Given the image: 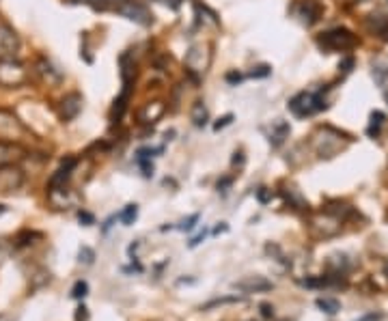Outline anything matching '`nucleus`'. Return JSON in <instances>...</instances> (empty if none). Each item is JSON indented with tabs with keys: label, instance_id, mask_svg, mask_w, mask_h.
Returning <instances> with one entry per match:
<instances>
[{
	"label": "nucleus",
	"instance_id": "1",
	"mask_svg": "<svg viewBox=\"0 0 388 321\" xmlns=\"http://www.w3.org/2000/svg\"><path fill=\"white\" fill-rule=\"evenodd\" d=\"M356 35L347 28H332L328 33H321L317 37V46L326 52H345L356 46Z\"/></svg>",
	"mask_w": 388,
	"mask_h": 321
},
{
	"label": "nucleus",
	"instance_id": "2",
	"mask_svg": "<svg viewBox=\"0 0 388 321\" xmlns=\"http://www.w3.org/2000/svg\"><path fill=\"white\" fill-rule=\"evenodd\" d=\"M28 82V72L20 60L11 56L0 58V86L5 89H18Z\"/></svg>",
	"mask_w": 388,
	"mask_h": 321
},
{
	"label": "nucleus",
	"instance_id": "3",
	"mask_svg": "<svg viewBox=\"0 0 388 321\" xmlns=\"http://www.w3.org/2000/svg\"><path fill=\"white\" fill-rule=\"evenodd\" d=\"M313 145H315V151H317L321 157H332V155H337V153L345 147L343 134L337 132V130H332V127H323V130H319V132L315 134Z\"/></svg>",
	"mask_w": 388,
	"mask_h": 321
},
{
	"label": "nucleus",
	"instance_id": "4",
	"mask_svg": "<svg viewBox=\"0 0 388 321\" xmlns=\"http://www.w3.org/2000/svg\"><path fill=\"white\" fill-rule=\"evenodd\" d=\"M323 108H326V104H323L321 95L311 93V91H302V93L296 95V98L289 100V110L294 112L296 117H311V114H315Z\"/></svg>",
	"mask_w": 388,
	"mask_h": 321
},
{
	"label": "nucleus",
	"instance_id": "5",
	"mask_svg": "<svg viewBox=\"0 0 388 321\" xmlns=\"http://www.w3.org/2000/svg\"><path fill=\"white\" fill-rule=\"evenodd\" d=\"M115 11L121 13L123 18L132 20L141 26H149L153 22V15L147 5H143L141 0H115Z\"/></svg>",
	"mask_w": 388,
	"mask_h": 321
},
{
	"label": "nucleus",
	"instance_id": "6",
	"mask_svg": "<svg viewBox=\"0 0 388 321\" xmlns=\"http://www.w3.org/2000/svg\"><path fill=\"white\" fill-rule=\"evenodd\" d=\"M24 125L20 123V119L9 112V110H0V138H5L9 143L18 140L24 134Z\"/></svg>",
	"mask_w": 388,
	"mask_h": 321
},
{
	"label": "nucleus",
	"instance_id": "7",
	"mask_svg": "<svg viewBox=\"0 0 388 321\" xmlns=\"http://www.w3.org/2000/svg\"><path fill=\"white\" fill-rule=\"evenodd\" d=\"M22 181H24V175L18 166L9 164L0 169V192H13L22 185Z\"/></svg>",
	"mask_w": 388,
	"mask_h": 321
},
{
	"label": "nucleus",
	"instance_id": "8",
	"mask_svg": "<svg viewBox=\"0 0 388 321\" xmlns=\"http://www.w3.org/2000/svg\"><path fill=\"white\" fill-rule=\"evenodd\" d=\"M82 110V95L80 93H70L65 95V100L60 102V119L63 121H74Z\"/></svg>",
	"mask_w": 388,
	"mask_h": 321
},
{
	"label": "nucleus",
	"instance_id": "9",
	"mask_svg": "<svg viewBox=\"0 0 388 321\" xmlns=\"http://www.w3.org/2000/svg\"><path fill=\"white\" fill-rule=\"evenodd\" d=\"M233 287L240 289V291H246V294H252V291L257 294V291H270V289H272V282L266 280L264 276H246V278L238 280Z\"/></svg>",
	"mask_w": 388,
	"mask_h": 321
},
{
	"label": "nucleus",
	"instance_id": "10",
	"mask_svg": "<svg viewBox=\"0 0 388 321\" xmlns=\"http://www.w3.org/2000/svg\"><path fill=\"white\" fill-rule=\"evenodd\" d=\"M167 112V106H164V102H149V104H145L141 110H138V123H143V125H151V123H155V121H160L162 119V114Z\"/></svg>",
	"mask_w": 388,
	"mask_h": 321
},
{
	"label": "nucleus",
	"instance_id": "11",
	"mask_svg": "<svg viewBox=\"0 0 388 321\" xmlns=\"http://www.w3.org/2000/svg\"><path fill=\"white\" fill-rule=\"evenodd\" d=\"M74 166H76V159H74V157L63 159L60 169L50 177V190H60V188H65V183H67V181H70V177H72Z\"/></svg>",
	"mask_w": 388,
	"mask_h": 321
},
{
	"label": "nucleus",
	"instance_id": "12",
	"mask_svg": "<svg viewBox=\"0 0 388 321\" xmlns=\"http://www.w3.org/2000/svg\"><path fill=\"white\" fill-rule=\"evenodd\" d=\"M24 149L15 143H9V140H3L0 143V169L3 166H9L13 162H18V159L24 157Z\"/></svg>",
	"mask_w": 388,
	"mask_h": 321
},
{
	"label": "nucleus",
	"instance_id": "13",
	"mask_svg": "<svg viewBox=\"0 0 388 321\" xmlns=\"http://www.w3.org/2000/svg\"><path fill=\"white\" fill-rule=\"evenodd\" d=\"M20 41H18V35L13 33V30L7 26V24H0V54L3 56H9L18 50ZM0 56V58H3Z\"/></svg>",
	"mask_w": 388,
	"mask_h": 321
},
{
	"label": "nucleus",
	"instance_id": "14",
	"mask_svg": "<svg viewBox=\"0 0 388 321\" xmlns=\"http://www.w3.org/2000/svg\"><path fill=\"white\" fill-rule=\"evenodd\" d=\"M298 15H300V20H302L306 26H311V24H315V22L319 20L321 7H319L317 0H304V3L298 7Z\"/></svg>",
	"mask_w": 388,
	"mask_h": 321
},
{
	"label": "nucleus",
	"instance_id": "15",
	"mask_svg": "<svg viewBox=\"0 0 388 321\" xmlns=\"http://www.w3.org/2000/svg\"><path fill=\"white\" fill-rule=\"evenodd\" d=\"M119 65H121V80H123V84H132L134 78H136V63H134V58L125 52L119 58Z\"/></svg>",
	"mask_w": 388,
	"mask_h": 321
},
{
	"label": "nucleus",
	"instance_id": "16",
	"mask_svg": "<svg viewBox=\"0 0 388 321\" xmlns=\"http://www.w3.org/2000/svg\"><path fill=\"white\" fill-rule=\"evenodd\" d=\"M37 72L44 76V80H48L50 84H56V82H60L63 80V76H60V72L58 70H54V65L48 60V58H39L37 60Z\"/></svg>",
	"mask_w": 388,
	"mask_h": 321
},
{
	"label": "nucleus",
	"instance_id": "17",
	"mask_svg": "<svg viewBox=\"0 0 388 321\" xmlns=\"http://www.w3.org/2000/svg\"><path fill=\"white\" fill-rule=\"evenodd\" d=\"M123 86H125V89H123V93H121V98L115 100V106H112V110H110V121H119V119L123 117L125 108H127L129 89H132V84H123Z\"/></svg>",
	"mask_w": 388,
	"mask_h": 321
},
{
	"label": "nucleus",
	"instance_id": "18",
	"mask_svg": "<svg viewBox=\"0 0 388 321\" xmlns=\"http://www.w3.org/2000/svg\"><path fill=\"white\" fill-rule=\"evenodd\" d=\"M190 119H192V123L197 125V127H203V125L207 123V119H209L207 106H205L203 102H194L192 112H190Z\"/></svg>",
	"mask_w": 388,
	"mask_h": 321
},
{
	"label": "nucleus",
	"instance_id": "19",
	"mask_svg": "<svg viewBox=\"0 0 388 321\" xmlns=\"http://www.w3.org/2000/svg\"><path fill=\"white\" fill-rule=\"evenodd\" d=\"M384 121H386L384 112H380V110L371 112V123H369V130H367V134H369L371 138L380 134V130H382V125H384Z\"/></svg>",
	"mask_w": 388,
	"mask_h": 321
},
{
	"label": "nucleus",
	"instance_id": "20",
	"mask_svg": "<svg viewBox=\"0 0 388 321\" xmlns=\"http://www.w3.org/2000/svg\"><path fill=\"white\" fill-rule=\"evenodd\" d=\"M317 306H319L323 313H328V315H335V313L341 310V302L335 300V298H319V300H317Z\"/></svg>",
	"mask_w": 388,
	"mask_h": 321
},
{
	"label": "nucleus",
	"instance_id": "21",
	"mask_svg": "<svg viewBox=\"0 0 388 321\" xmlns=\"http://www.w3.org/2000/svg\"><path fill=\"white\" fill-rule=\"evenodd\" d=\"M138 216V205H127L121 214H119V220L123 222V227H129V224H134Z\"/></svg>",
	"mask_w": 388,
	"mask_h": 321
},
{
	"label": "nucleus",
	"instance_id": "22",
	"mask_svg": "<svg viewBox=\"0 0 388 321\" xmlns=\"http://www.w3.org/2000/svg\"><path fill=\"white\" fill-rule=\"evenodd\" d=\"M287 136H289V125H287V123H278V125L274 127V132H272L270 140H272L274 147H278Z\"/></svg>",
	"mask_w": 388,
	"mask_h": 321
},
{
	"label": "nucleus",
	"instance_id": "23",
	"mask_svg": "<svg viewBox=\"0 0 388 321\" xmlns=\"http://www.w3.org/2000/svg\"><path fill=\"white\" fill-rule=\"evenodd\" d=\"M373 28H375V33H382V30H384V33H386V30H388V18L386 15H373Z\"/></svg>",
	"mask_w": 388,
	"mask_h": 321
},
{
	"label": "nucleus",
	"instance_id": "24",
	"mask_svg": "<svg viewBox=\"0 0 388 321\" xmlns=\"http://www.w3.org/2000/svg\"><path fill=\"white\" fill-rule=\"evenodd\" d=\"M93 261H95V252L91 250V248H82L80 250V263H84V266H93Z\"/></svg>",
	"mask_w": 388,
	"mask_h": 321
},
{
	"label": "nucleus",
	"instance_id": "25",
	"mask_svg": "<svg viewBox=\"0 0 388 321\" xmlns=\"http://www.w3.org/2000/svg\"><path fill=\"white\" fill-rule=\"evenodd\" d=\"M270 74H272V67H270V65H259V67H254V70L250 72L252 78H268Z\"/></svg>",
	"mask_w": 388,
	"mask_h": 321
},
{
	"label": "nucleus",
	"instance_id": "26",
	"mask_svg": "<svg viewBox=\"0 0 388 321\" xmlns=\"http://www.w3.org/2000/svg\"><path fill=\"white\" fill-rule=\"evenodd\" d=\"M197 220H199V214H194V216H190L188 220H183L177 229H179V231H192V229H194V222H197Z\"/></svg>",
	"mask_w": 388,
	"mask_h": 321
},
{
	"label": "nucleus",
	"instance_id": "27",
	"mask_svg": "<svg viewBox=\"0 0 388 321\" xmlns=\"http://www.w3.org/2000/svg\"><path fill=\"white\" fill-rule=\"evenodd\" d=\"M86 291H89V287H86V282H76V287H74V291H72V296L74 298H84L86 296Z\"/></svg>",
	"mask_w": 388,
	"mask_h": 321
},
{
	"label": "nucleus",
	"instance_id": "28",
	"mask_svg": "<svg viewBox=\"0 0 388 321\" xmlns=\"http://www.w3.org/2000/svg\"><path fill=\"white\" fill-rule=\"evenodd\" d=\"M231 121H233V114H224L222 119H218V121L214 123V130H216V132H218V130H222V127L231 125Z\"/></svg>",
	"mask_w": 388,
	"mask_h": 321
},
{
	"label": "nucleus",
	"instance_id": "29",
	"mask_svg": "<svg viewBox=\"0 0 388 321\" xmlns=\"http://www.w3.org/2000/svg\"><path fill=\"white\" fill-rule=\"evenodd\" d=\"M257 199L261 201V203H268L270 199H272V190H268V188H261L257 192Z\"/></svg>",
	"mask_w": 388,
	"mask_h": 321
},
{
	"label": "nucleus",
	"instance_id": "30",
	"mask_svg": "<svg viewBox=\"0 0 388 321\" xmlns=\"http://www.w3.org/2000/svg\"><path fill=\"white\" fill-rule=\"evenodd\" d=\"M226 82H231V84L242 82V74H238V72H229V74H226Z\"/></svg>",
	"mask_w": 388,
	"mask_h": 321
},
{
	"label": "nucleus",
	"instance_id": "31",
	"mask_svg": "<svg viewBox=\"0 0 388 321\" xmlns=\"http://www.w3.org/2000/svg\"><path fill=\"white\" fill-rule=\"evenodd\" d=\"M78 218H80V222H84V227H89V224H93V216H91V214H86V211H80V214H78Z\"/></svg>",
	"mask_w": 388,
	"mask_h": 321
},
{
	"label": "nucleus",
	"instance_id": "32",
	"mask_svg": "<svg viewBox=\"0 0 388 321\" xmlns=\"http://www.w3.org/2000/svg\"><path fill=\"white\" fill-rule=\"evenodd\" d=\"M351 65H354V58H345V60L341 63V65H339V67H341V70H343V72L347 74V72L351 70Z\"/></svg>",
	"mask_w": 388,
	"mask_h": 321
},
{
	"label": "nucleus",
	"instance_id": "33",
	"mask_svg": "<svg viewBox=\"0 0 388 321\" xmlns=\"http://www.w3.org/2000/svg\"><path fill=\"white\" fill-rule=\"evenodd\" d=\"M382 319V315H375V313H371V315H365V317H361L358 321H380Z\"/></svg>",
	"mask_w": 388,
	"mask_h": 321
},
{
	"label": "nucleus",
	"instance_id": "34",
	"mask_svg": "<svg viewBox=\"0 0 388 321\" xmlns=\"http://www.w3.org/2000/svg\"><path fill=\"white\" fill-rule=\"evenodd\" d=\"M86 319V308L84 306H80L78 308V317H76V321H84Z\"/></svg>",
	"mask_w": 388,
	"mask_h": 321
},
{
	"label": "nucleus",
	"instance_id": "35",
	"mask_svg": "<svg viewBox=\"0 0 388 321\" xmlns=\"http://www.w3.org/2000/svg\"><path fill=\"white\" fill-rule=\"evenodd\" d=\"M261 308H264V317H270V315H272V313H270V306H268V304H264Z\"/></svg>",
	"mask_w": 388,
	"mask_h": 321
},
{
	"label": "nucleus",
	"instance_id": "36",
	"mask_svg": "<svg viewBox=\"0 0 388 321\" xmlns=\"http://www.w3.org/2000/svg\"><path fill=\"white\" fill-rule=\"evenodd\" d=\"M384 272H386V276H388V263H386V268H384Z\"/></svg>",
	"mask_w": 388,
	"mask_h": 321
}]
</instances>
